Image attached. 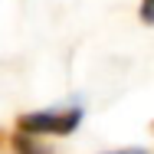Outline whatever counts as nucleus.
<instances>
[{
  "instance_id": "nucleus-5",
  "label": "nucleus",
  "mask_w": 154,
  "mask_h": 154,
  "mask_svg": "<svg viewBox=\"0 0 154 154\" xmlns=\"http://www.w3.org/2000/svg\"><path fill=\"white\" fill-rule=\"evenodd\" d=\"M151 134H154V122H151Z\"/></svg>"
},
{
  "instance_id": "nucleus-4",
  "label": "nucleus",
  "mask_w": 154,
  "mask_h": 154,
  "mask_svg": "<svg viewBox=\"0 0 154 154\" xmlns=\"http://www.w3.org/2000/svg\"><path fill=\"white\" fill-rule=\"evenodd\" d=\"M105 154H151L144 148H115V151H105Z\"/></svg>"
},
{
  "instance_id": "nucleus-2",
  "label": "nucleus",
  "mask_w": 154,
  "mask_h": 154,
  "mask_svg": "<svg viewBox=\"0 0 154 154\" xmlns=\"http://www.w3.org/2000/svg\"><path fill=\"white\" fill-rule=\"evenodd\" d=\"M10 148H13V154H56V151H49L46 144H39V138L20 134V131H13V138H10Z\"/></svg>"
},
{
  "instance_id": "nucleus-3",
  "label": "nucleus",
  "mask_w": 154,
  "mask_h": 154,
  "mask_svg": "<svg viewBox=\"0 0 154 154\" xmlns=\"http://www.w3.org/2000/svg\"><path fill=\"white\" fill-rule=\"evenodd\" d=\"M138 17H141V23H144V26H154V0H141Z\"/></svg>"
},
{
  "instance_id": "nucleus-1",
  "label": "nucleus",
  "mask_w": 154,
  "mask_h": 154,
  "mask_svg": "<svg viewBox=\"0 0 154 154\" xmlns=\"http://www.w3.org/2000/svg\"><path fill=\"white\" fill-rule=\"evenodd\" d=\"M82 125V108L66 105V108H43V112H23L17 118V131L30 138H69Z\"/></svg>"
}]
</instances>
